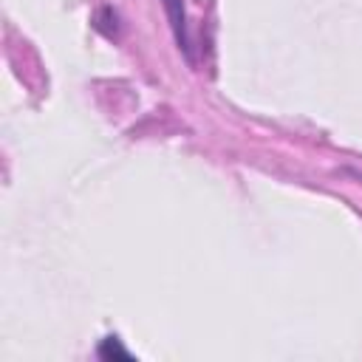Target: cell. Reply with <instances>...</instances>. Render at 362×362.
Segmentation results:
<instances>
[{
    "label": "cell",
    "mask_w": 362,
    "mask_h": 362,
    "mask_svg": "<svg viewBox=\"0 0 362 362\" xmlns=\"http://www.w3.org/2000/svg\"><path fill=\"white\" fill-rule=\"evenodd\" d=\"M164 11H167V20H170V28H173V37H175V45L184 51V57L192 62V51H189V31H187V11H184V3L181 0H161Z\"/></svg>",
    "instance_id": "1"
},
{
    "label": "cell",
    "mask_w": 362,
    "mask_h": 362,
    "mask_svg": "<svg viewBox=\"0 0 362 362\" xmlns=\"http://www.w3.org/2000/svg\"><path fill=\"white\" fill-rule=\"evenodd\" d=\"M96 356H99V359H133V354L122 345V339H119L116 334H113V337H105V339L99 342Z\"/></svg>",
    "instance_id": "2"
}]
</instances>
